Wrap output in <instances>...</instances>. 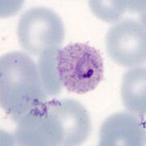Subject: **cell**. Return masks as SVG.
<instances>
[{
	"label": "cell",
	"mask_w": 146,
	"mask_h": 146,
	"mask_svg": "<svg viewBox=\"0 0 146 146\" xmlns=\"http://www.w3.org/2000/svg\"><path fill=\"white\" fill-rule=\"evenodd\" d=\"M127 1H89L95 16L106 22H116L126 11Z\"/></svg>",
	"instance_id": "obj_9"
},
{
	"label": "cell",
	"mask_w": 146,
	"mask_h": 146,
	"mask_svg": "<svg viewBox=\"0 0 146 146\" xmlns=\"http://www.w3.org/2000/svg\"><path fill=\"white\" fill-rule=\"evenodd\" d=\"M110 58L123 67H136L145 62V27L139 21L126 19L111 27L106 36Z\"/></svg>",
	"instance_id": "obj_5"
},
{
	"label": "cell",
	"mask_w": 146,
	"mask_h": 146,
	"mask_svg": "<svg viewBox=\"0 0 146 146\" xmlns=\"http://www.w3.org/2000/svg\"><path fill=\"white\" fill-rule=\"evenodd\" d=\"M145 78V68L136 67L124 74L121 87L124 106L141 117L146 112Z\"/></svg>",
	"instance_id": "obj_7"
},
{
	"label": "cell",
	"mask_w": 146,
	"mask_h": 146,
	"mask_svg": "<svg viewBox=\"0 0 146 146\" xmlns=\"http://www.w3.org/2000/svg\"><path fill=\"white\" fill-rule=\"evenodd\" d=\"M39 68L25 53H7L0 59V103L18 123L31 110L47 102Z\"/></svg>",
	"instance_id": "obj_2"
},
{
	"label": "cell",
	"mask_w": 146,
	"mask_h": 146,
	"mask_svg": "<svg viewBox=\"0 0 146 146\" xmlns=\"http://www.w3.org/2000/svg\"><path fill=\"white\" fill-rule=\"evenodd\" d=\"M86 109L74 99H53L31 110L17 123L14 138L21 145H78L89 137Z\"/></svg>",
	"instance_id": "obj_1"
},
{
	"label": "cell",
	"mask_w": 146,
	"mask_h": 146,
	"mask_svg": "<svg viewBox=\"0 0 146 146\" xmlns=\"http://www.w3.org/2000/svg\"><path fill=\"white\" fill-rule=\"evenodd\" d=\"M144 117L129 113H117L105 120L100 130V145H144Z\"/></svg>",
	"instance_id": "obj_6"
},
{
	"label": "cell",
	"mask_w": 146,
	"mask_h": 146,
	"mask_svg": "<svg viewBox=\"0 0 146 146\" xmlns=\"http://www.w3.org/2000/svg\"><path fill=\"white\" fill-rule=\"evenodd\" d=\"M59 49H50L40 55L38 68L45 91L49 96L57 95L62 90L57 68V54Z\"/></svg>",
	"instance_id": "obj_8"
},
{
	"label": "cell",
	"mask_w": 146,
	"mask_h": 146,
	"mask_svg": "<svg viewBox=\"0 0 146 146\" xmlns=\"http://www.w3.org/2000/svg\"><path fill=\"white\" fill-rule=\"evenodd\" d=\"M64 33L60 17L46 7H33L25 11L17 26L20 45L35 56L50 49H59L64 41Z\"/></svg>",
	"instance_id": "obj_4"
},
{
	"label": "cell",
	"mask_w": 146,
	"mask_h": 146,
	"mask_svg": "<svg viewBox=\"0 0 146 146\" xmlns=\"http://www.w3.org/2000/svg\"><path fill=\"white\" fill-rule=\"evenodd\" d=\"M57 68L60 81L70 93L84 94L103 80V59L99 50L84 43H72L59 49Z\"/></svg>",
	"instance_id": "obj_3"
}]
</instances>
